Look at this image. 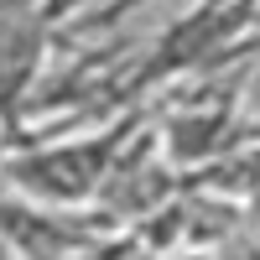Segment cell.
Masks as SVG:
<instances>
[{
	"label": "cell",
	"instance_id": "1",
	"mask_svg": "<svg viewBox=\"0 0 260 260\" xmlns=\"http://www.w3.org/2000/svg\"><path fill=\"white\" fill-rule=\"evenodd\" d=\"M141 125V110H130L125 120L104 125L99 136H78V141H62V146H42V151H26V156L6 161V177L31 192L42 203H83L104 192V182L115 177V167L125 161L130 151V136Z\"/></svg>",
	"mask_w": 260,
	"mask_h": 260
},
{
	"label": "cell",
	"instance_id": "2",
	"mask_svg": "<svg viewBox=\"0 0 260 260\" xmlns=\"http://www.w3.org/2000/svg\"><path fill=\"white\" fill-rule=\"evenodd\" d=\"M47 21L52 11H26V16H0V120L16 115V104L42 73L47 57Z\"/></svg>",
	"mask_w": 260,
	"mask_h": 260
}]
</instances>
